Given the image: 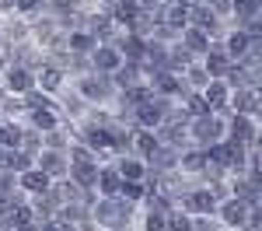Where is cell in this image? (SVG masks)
<instances>
[{"instance_id":"6da1fadb","label":"cell","mask_w":262,"mask_h":231,"mask_svg":"<svg viewBox=\"0 0 262 231\" xmlns=\"http://www.w3.org/2000/svg\"><path fill=\"white\" fill-rule=\"evenodd\" d=\"M77 95H81L84 102L105 105L108 98L119 95V88L112 84V74H98V70H91V74H81V77H77Z\"/></svg>"},{"instance_id":"7a4b0ae2","label":"cell","mask_w":262,"mask_h":231,"mask_svg":"<svg viewBox=\"0 0 262 231\" xmlns=\"http://www.w3.org/2000/svg\"><path fill=\"white\" fill-rule=\"evenodd\" d=\"M63 84H67V70L56 67V63L46 60L39 70H35V88H42L46 95H53V98H56V95L63 91Z\"/></svg>"},{"instance_id":"3957f363","label":"cell","mask_w":262,"mask_h":231,"mask_svg":"<svg viewBox=\"0 0 262 231\" xmlns=\"http://www.w3.org/2000/svg\"><path fill=\"white\" fill-rule=\"evenodd\" d=\"M203 67H206V74H210V77H213V81H224V74H227V67H231V56H227V49H224V42L221 39H213L210 42V53H206V56H203Z\"/></svg>"},{"instance_id":"277c9868","label":"cell","mask_w":262,"mask_h":231,"mask_svg":"<svg viewBox=\"0 0 262 231\" xmlns=\"http://www.w3.org/2000/svg\"><path fill=\"white\" fill-rule=\"evenodd\" d=\"M91 67H95L98 74H116L122 67V53L116 46H98V49L91 53Z\"/></svg>"},{"instance_id":"5b68a950","label":"cell","mask_w":262,"mask_h":231,"mask_svg":"<svg viewBox=\"0 0 262 231\" xmlns=\"http://www.w3.org/2000/svg\"><path fill=\"white\" fill-rule=\"evenodd\" d=\"M126 214H129V207L122 200H105V203H98V221L105 228H122L126 224Z\"/></svg>"},{"instance_id":"8992f818","label":"cell","mask_w":262,"mask_h":231,"mask_svg":"<svg viewBox=\"0 0 262 231\" xmlns=\"http://www.w3.org/2000/svg\"><path fill=\"white\" fill-rule=\"evenodd\" d=\"M221 42H224V49H227V56L238 63L245 53H248V46H252V35H248L245 28H227V35H224Z\"/></svg>"},{"instance_id":"52a82bcc","label":"cell","mask_w":262,"mask_h":231,"mask_svg":"<svg viewBox=\"0 0 262 231\" xmlns=\"http://www.w3.org/2000/svg\"><path fill=\"white\" fill-rule=\"evenodd\" d=\"M192 63H196V56H192V53H189V49L182 46V39L168 42V63H164V67H168L171 74H185V70H189Z\"/></svg>"},{"instance_id":"ba28073f","label":"cell","mask_w":262,"mask_h":231,"mask_svg":"<svg viewBox=\"0 0 262 231\" xmlns=\"http://www.w3.org/2000/svg\"><path fill=\"white\" fill-rule=\"evenodd\" d=\"M7 88H11L14 95L32 91V88H35V70H32V67H21V63H14V67L7 70Z\"/></svg>"},{"instance_id":"9c48e42d","label":"cell","mask_w":262,"mask_h":231,"mask_svg":"<svg viewBox=\"0 0 262 231\" xmlns=\"http://www.w3.org/2000/svg\"><path fill=\"white\" fill-rule=\"evenodd\" d=\"M179 39H182V46H185V49H189L196 60H203V56L210 53V42H213L210 35H206V32H200V28H185Z\"/></svg>"},{"instance_id":"30bf717a","label":"cell","mask_w":262,"mask_h":231,"mask_svg":"<svg viewBox=\"0 0 262 231\" xmlns=\"http://www.w3.org/2000/svg\"><path fill=\"white\" fill-rule=\"evenodd\" d=\"M231 109H234L238 116H252V112L259 109V91H255V88H238V91H231Z\"/></svg>"},{"instance_id":"8fae6325","label":"cell","mask_w":262,"mask_h":231,"mask_svg":"<svg viewBox=\"0 0 262 231\" xmlns=\"http://www.w3.org/2000/svg\"><path fill=\"white\" fill-rule=\"evenodd\" d=\"M231 140H238V144H252V137H255V119L252 116H238V112H231Z\"/></svg>"},{"instance_id":"7c38bea8","label":"cell","mask_w":262,"mask_h":231,"mask_svg":"<svg viewBox=\"0 0 262 231\" xmlns=\"http://www.w3.org/2000/svg\"><path fill=\"white\" fill-rule=\"evenodd\" d=\"M203 98H206V105H210L213 112H221V109L231 105V88H227L224 81H210L206 88H203Z\"/></svg>"},{"instance_id":"4fadbf2b","label":"cell","mask_w":262,"mask_h":231,"mask_svg":"<svg viewBox=\"0 0 262 231\" xmlns=\"http://www.w3.org/2000/svg\"><path fill=\"white\" fill-rule=\"evenodd\" d=\"M67 49H70V53H88V56H91V53L98 49V39H95L88 28H74V32H67Z\"/></svg>"},{"instance_id":"5bb4252c","label":"cell","mask_w":262,"mask_h":231,"mask_svg":"<svg viewBox=\"0 0 262 231\" xmlns=\"http://www.w3.org/2000/svg\"><path fill=\"white\" fill-rule=\"evenodd\" d=\"M182 81H185V88H189V91H203V88L213 81V77H210V74H206V67L196 60L189 70H185V74H182Z\"/></svg>"},{"instance_id":"9a60e30c","label":"cell","mask_w":262,"mask_h":231,"mask_svg":"<svg viewBox=\"0 0 262 231\" xmlns=\"http://www.w3.org/2000/svg\"><path fill=\"white\" fill-rule=\"evenodd\" d=\"M185 207L196 210V214H210V210L217 207V200H213V193L200 189V193H189V196H185Z\"/></svg>"},{"instance_id":"2e32d148","label":"cell","mask_w":262,"mask_h":231,"mask_svg":"<svg viewBox=\"0 0 262 231\" xmlns=\"http://www.w3.org/2000/svg\"><path fill=\"white\" fill-rule=\"evenodd\" d=\"M42 172H46L49 179H53V175H56V179L67 175V161H63L60 151H46V154H42Z\"/></svg>"},{"instance_id":"e0dca14e","label":"cell","mask_w":262,"mask_h":231,"mask_svg":"<svg viewBox=\"0 0 262 231\" xmlns=\"http://www.w3.org/2000/svg\"><path fill=\"white\" fill-rule=\"evenodd\" d=\"M28 116H32V126H39V130H46V133L60 126V116H56V109H32Z\"/></svg>"},{"instance_id":"ac0fdd59","label":"cell","mask_w":262,"mask_h":231,"mask_svg":"<svg viewBox=\"0 0 262 231\" xmlns=\"http://www.w3.org/2000/svg\"><path fill=\"white\" fill-rule=\"evenodd\" d=\"M133 147H137L140 154H147V158H150V154L161 147V140H158L150 130H137V133H133Z\"/></svg>"},{"instance_id":"d6986e66","label":"cell","mask_w":262,"mask_h":231,"mask_svg":"<svg viewBox=\"0 0 262 231\" xmlns=\"http://www.w3.org/2000/svg\"><path fill=\"white\" fill-rule=\"evenodd\" d=\"M221 214H224L227 224H242L245 214H248V203H245V200H227V203L221 207Z\"/></svg>"},{"instance_id":"ffe728a7","label":"cell","mask_w":262,"mask_h":231,"mask_svg":"<svg viewBox=\"0 0 262 231\" xmlns=\"http://www.w3.org/2000/svg\"><path fill=\"white\" fill-rule=\"evenodd\" d=\"M46 4L49 0H18V18H28V21H35L39 14H46Z\"/></svg>"},{"instance_id":"44dd1931","label":"cell","mask_w":262,"mask_h":231,"mask_svg":"<svg viewBox=\"0 0 262 231\" xmlns=\"http://www.w3.org/2000/svg\"><path fill=\"white\" fill-rule=\"evenodd\" d=\"M21 182H25V189H32V193H46V189H49V175H46V172H25V179H21Z\"/></svg>"},{"instance_id":"7402d4cb","label":"cell","mask_w":262,"mask_h":231,"mask_svg":"<svg viewBox=\"0 0 262 231\" xmlns=\"http://www.w3.org/2000/svg\"><path fill=\"white\" fill-rule=\"evenodd\" d=\"M203 4H206V7H210V11H213L221 21H231V18H234V0H203Z\"/></svg>"},{"instance_id":"603a6c76","label":"cell","mask_w":262,"mask_h":231,"mask_svg":"<svg viewBox=\"0 0 262 231\" xmlns=\"http://www.w3.org/2000/svg\"><path fill=\"white\" fill-rule=\"evenodd\" d=\"M150 165H158V168H171V165H175V151L161 144L158 151H154V154H150Z\"/></svg>"},{"instance_id":"cb8c5ba5","label":"cell","mask_w":262,"mask_h":231,"mask_svg":"<svg viewBox=\"0 0 262 231\" xmlns=\"http://www.w3.org/2000/svg\"><path fill=\"white\" fill-rule=\"evenodd\" d=\"M119 172L126 175V179H129V182H140V179H143V172H147V168H143L140 161H133V158H126V161L119 165Z\"/></svg>"},{"instance_id":"d4e9b609","label":"cell","mask_w":262,"mask_h":231,"mask_svg":"<svg viewBox=\"0 0 262 231\" xmlns=\"http://www.w3.org/2000/svg\"><path fill=\"white\" fill-rule=\"evenodd\" d=\"M21 137L25 133H21L18 126H0V147H18Z\"/></svg>"},{"instance_id":"484cf974","label":"cell","mask_w":262,"mask_h":231,"mask_svg":"<svg viewBox=\"0 0 262 231\" xmlns=\"http://www.w3.org/2000/svg\"><path fill=\"white\" fill-rule=\"evenodd\" d=\"M98 182H101V189H105V193H108V196H112V193H119V189H122L119 175H116V172H112V168H108V172H98Z\"/></svg>"},{"instance_id":"4316f807","label":"cell","mask_w":262,"mask_h":231,"mask_svg":"<svg viewBox=\"0 0 262 231\" xmlns=\"http://www.w3.org/2000/svg\"><path fill=\"white\" fill-rule=\"evenodd\" d=\"M182 165L189 168V172H200V168H206L210 161H206V154H200V151H189V154L182 158Z\"/></svg>"},{"instance_id":"83f0119b","label":"cell","mask_w":262,"mask_h":231,"mask_svg":"<svg viewBox=\"0 0 262 231\" xmlns=\"http://www.w3.org/2000/svg\"><path fill=\"white\" fill-rule=\"evenodd\" d=\"M164 224H168V231H189V228H192V221H189L185 214H168Z\"/></svg>"},{"instance_id":"f1b7e54d","label":"cell","mask_w":262,"mask_h":231,"mask_svg":"<svg viewBox=\"0 0 262 231\" xmlns=\"http://www.w3.org/2000/svg\"><path fill=\"white\" fill-rule=\"evenodd\" d=\"M147 231H168V224H164L161 214H150V217H147Z\"/></svg>"},{"instance_id":"f546056e","label":"cell","mask_w":262,"mask_h":231,"mask_svg":"<svg viewBox=\"0 0 262 231\" xmlns=\"http://www.w3.org/2000/svg\"><path fill=\"white\" fill-rule=\"evenodd\" d=\"M39 137H35V133H25V137H21V147H25V151H28V154H32V151H39Z\"/></svg>"},{"instance_id":"4dcf8cb0","label":"cell","mask_w":262,"mask_h":231,"mask_svg":"<svg viewBox=\"0 0 262 231\" xmlns=\"http://www.w3.org/2000/svg\"><path fill=\"white\" fill-rule=\"evenodd\" d=\"M122 193H126L129 200H140V196H143V189L137 186V182H126V186H122Z\"/></svg>"},{"instance_id":"1f68e13d","label":"cell","mask_w":262,"mask_h":231,"mask_svg":"<svg viewBox=\"0 0 262 231\" xmlns=\"http://www.w3.org/2000/svg\"><path fill=\"white\" fill-rule=\"evenodd\" d=\"M192 228H196V231H217V228H213V224H210V221H196Z\"/></svg>"},{"instance_id":"d6a6232c","label":"cell","mask_w":262,"mask_h":231,"mask_svg":"<svg viewBox=\"0 0 262 231\" xmlns=\"http://www.w3.org/2000/svg\"><path fill=\"white\" fill-rule=\"evenodd\" d=\"M18 7V0H0V11H14Z\"/></svg>"},{"instance_id":"836d02e7","label":"cell","mask_w":262,"mask_h":231,"mask_svg":"<svg viewBox=\"0 0 262 231\" xmlns=\"http://www.w3.org/2000/svg\"><path fill=\"white\" fill-rule=\"evenodd\" d=\"M56 228L60 231H74V224H56Z\"/></svg>"},{"instance_id":"e575fe53","label":"cell","mask_w":262,"mask_h":231,"mask_svg":"<svg viewBox=\"0 0 262 231\" xmlns=\"http://www.w3.org/2000/svg\"><path fill=\"white\" fill-rule=\"evenodd\" d=\"M18 231H39V228H32V224H21V228Z\"/></svg>"},{"instance_id":"d590c367","label":"cell","mask_w":262,"mask_h":231,"mask_svg":"<svg viewBox=\"0 0 262 231\" xmlns=\"http://www.w3.org/2000/svg\"><path fill=\"white\" fill-rule=\"evenodd\" d=\"M46 231H60V228H56V224H49V228H46Z\"/></svg>"},{"instance_id":"8d00e7d4","label":"cell","mask_w":262,"mask_h":231,"mask_svg":"<svg viewBox=\"0 0 262 231\" xmlns=\"http://www.w3.org/2000/svg\"><path fill=\"white\" fill-rule=\"evenodd\" d=\"M0 46H4V32H0Z\"/></svg>"}]
</instances>
